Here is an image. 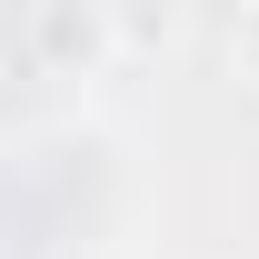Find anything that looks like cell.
Here are the masks:
<instances>
[{
  "mask_svg": "<svg viewBox=\"0 0 259 259\" xmlns=\"http://www.w3.org/2000/svg\"><path fill=\"white\" fill-rule=\"evenodd\" d=\"M229 70L259 80V0H239V20H229Z\"/></svg>",
  "mask_w": 259,
  "mask_h": 259,
  "instance_id": "2",
  "label": "cell"
},
{
  "mask_svg": "<svg viewBox=\"0 0 259 259\" xmlns=\"http://www.w3.org/2000/svg\"><path fill=\"white\" fill-rule=\"evenodd\" d=\"M110 50H120L110 0H30V60L50 80H100Z\"/></svg>",
  "mask_w": 259,
  "mask_h": 259,
  "instance_id": "1",
  "label": "cell"
}]
</instances>
